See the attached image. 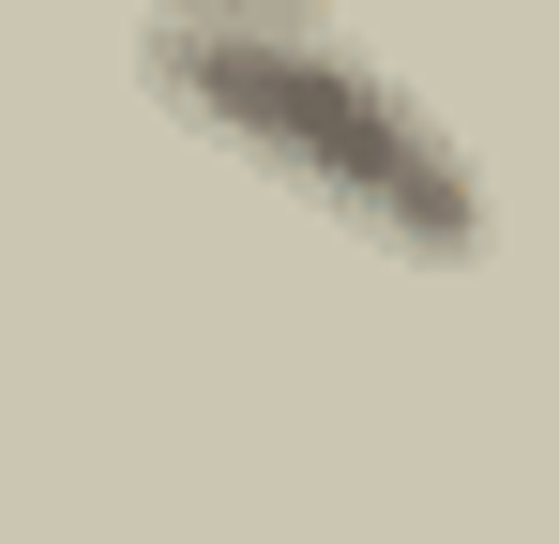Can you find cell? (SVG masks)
Masks as SVG:
<instances>
[{"label": "cell", "mask_w": 559, "mask_h": 544, "mask_svg": "<svg viewBox=\"0 0 559 544\" xmlns=\"http://www.w3.org/2000/svg\"><path fill=\"white\" fill-rule=\"evenodd\" d=\"M227 15H318V0H152V31H227Z\"/></svg>", "instance_id": "7a4b0ae2"}, {"label": "cell", "mask_w": 559, "mask_h": 544, "mask_svg": "<svg viewBox=\"0 0 559 544\" xmlns=\"http://www.w3.org/2000/svg\"><path fill=\"white\" fill-rule=\"evenodd\" d=\"M136 76L182 106L212 152L287 181L302 212L364 227L393 258H468L484 243V167L408 76L333 46L318 15H227V31H136Z\"/></svg>", "instance_id": "6da1fadb"}]
</instances>
